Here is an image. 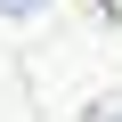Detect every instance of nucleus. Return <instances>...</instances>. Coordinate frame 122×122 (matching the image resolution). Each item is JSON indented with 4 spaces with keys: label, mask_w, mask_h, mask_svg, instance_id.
Listing matches in <instances>:
<instances>
[{
    "label": "nucleus",
    "mask_w": 122,
    "mask_h": 122,
    "mask_svg": "<svg viewBox=\"0 0 122 122\" xmlns=\"http://www.w3.org/2000/svg\"><path fill=\"white\" fill-rule=\"evenodd\" d=\"M81 122H122V98H98V106H90Z\"/></svg>",
    "instance_id": "f257e3e1"
},
{
    "label": "nucleus",
    "mask_w": 122,
    "mask_h": 122,
    "mask_svg": "<svg viewBox=\"0 0 122 122\" xmlns=\"http://www.w3.org/2000/svg\"><path fill=\"white\" fill-rule=\"evenodd\" d=\"M0 8H8V16H33V8H49V0H0Z\"/></svg>",
    "instance_id": "f03ea898"
},
{
    "label": "nucleus",
    "mask_w": 122,
    "mask_h": 122,
    "mask_svg": "<svg viewBox=\"0 0 122 122\" xmlns=\"http://www.w3.org/2000/svg\"><path fill=\"white\" fill-rule=\"evenodd\" d=\"M98 8H106V16H122V0H98Z\"/></svg>",
    "instance_id": "7ed1b4c3"
}]
</instances>
